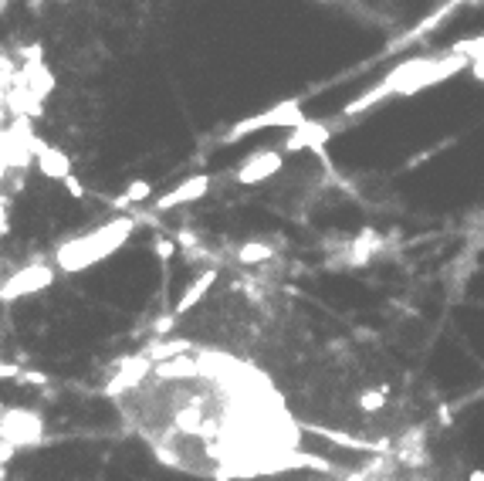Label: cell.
<instances>
[{
  "label": "cell",
  "instance_id": "d6986e66",
  "mask_svg": "<svg viewBox=\"0 0 484 481\" xmlns=\"http://www.w3.org/2000/svg\"><path fill=\"white\" fill-rule=\"evenodd\" d=\"M4 478H7V475H4V468H0V481H4Z\"/></svg>",
  "mask_w": 484,
  "mask_h": 481
},
{
  "label": "cell",
  "instance_id": "52a82bcc",
  "mask_svg": "<svg viewBox=\"0 0 484 481\" xmlns=\"http://www.w3.org/2000/svg\"><path fill=\"white\" fill-rule=\"evenodd\" d=\"M207 190H210V176H207V173H200V176H190V180H183L180 186H173L170 193H163V197H159V200H156V214H166V210L180 207V203L200 200Z\"/></svg>",
  "mask_w": 484,
  "mask_h": 481
},
{
  "label": "cell",
  "instance_id": "8fae6325",
  "mask_svg": "<svg viewBox=\"0 0 484 481\" xmlns=\"http://www.w3.org/2000/svg\"><path fill=\"white\" fill-rule=\"evenodd\" d=\"M275 254V248L267 244V241H244L241 248H237V261L241 264H261L267 261Z\"/></svg>",
  "mask_w": 484,
  "mask_h": 481
},
{
  "label": "cell",
  "instance_id": "8992f818",
  "mask_svg": "<svg viewBox=\"0 0 484 481\" xmlns=\"http://www.w3.org/2000/svg\"><path fill=\"white\" fill-rule=\"evenodd\" d=\"M282 149H265V153H254L237 170V183H244V186H254V183H261V180H267V176H275V173L282 170Z\"/></svg>",
  "mask_w": 484,
  "mask_h": 481
},
{
  "label": "cell",
  "instance_id": "9a60e30c",
  "mask_svg": "<svg viewBox=\"0 0 484 481\" xmlns=\"http://www.w3.org/2000/svg\"><path fill=\"white\" fill-rule=\"evenodd\" d=\"M62 183H64V190H68V193H71L75 200H85V186H81V180L75 176V173H71V176H64Z\"/></svg>",
  "mask_w": 484,
  "mask_h": 481
},
{
  "label": "cell",
  "instance_id": "2e32d148",
  "mask_svg": "<svg viewBox=\"0 0 484 481\" xmlns=\"http://www.w3.org/2000/svg\"><path fill=\"white\" fill-rule=\"evenodd\" d=\"M471 72H474V78H478V81H484V55H478V58L471 62Z\"/></svg>",
  "mask_w": 484,
  "mask_h": 481
},
{
  "label": "cell",
  "instance_id": "5b68a950",
  "mask_svg": "<svg viewBox=\"0 0 484 481\" xmlns=\"http://www.w3.org/2000/svg\"><path fill=\"white\" fill-rule=\"evenodd\" d=\"M328 140H332V125H328V123H315V119H305V123L295 125V129H292V136L282 142V153L322 149Z\"/></svg>",
  "mask_w": 484,
  "mask_h": 481
},
{
  "label": "cell",
  "instance_id": "ba28073f",
  "mask_svg": "<svg viewBox=\"0 0 484 481\" xmlns=\"http://www.w3.org/2000/svg\"><path fill=\"white\" fill-rule=\"evenodd\" d=\"M214 281H217V268H207V271H200V275H197V278H193V281L187 285L183 298H180V302L173 305V319L187 315V312L193 309V305H197V302H200V298L207 295V292H210V285H214Z\"/></svg>",
  "mask_w": 484,
  "mask_h": 481
},
{
  "label": "cell",
  "instance_id": "3957f363",
  "mask_svg": "<svg viewBox=\"0 0 484 481\" xmlns=\"http://www.w3.org/2000/svg\"><path fill=\"white\" fill-rule=\"evenodd\" d=\"M301 123H305V112H301L298 102H278L275 109L258 112V115H250L244 123H237L234 129L224 136V142H237V140H244V136H250V132H258V129H271V125L295 129V125H301Z\"/></svg>",
  "mask_w": 484,
  "mask_h": 481
},
{
  "label": "cell",
  "instance_id": "7a4b0ae2",
  "mask_svg": "<svg viewBox=\"0 0 484 481\" xmlns=\"http://www.w3.org/2000/svg\"><path fill=\"white\" fill-rule=\"evenodd\" d=\"M0 437L11 448H34L45 441V420L38 417L28 407H0Z\"/></svg>",
  "mask_w": 484,
  "mask_h": 481
},
{
  "label": "cell",
  "instance_id": "277c9868",
  "mask_svg": "<svg viewBox=\"0 0 484 481\" xmlns=\"http://www.w3.org/2000/svg\"><path fill=\"white\" fill-rule=\"evenodd\" d=\"M51 281H54V268H47V264L17 268V275H11V278L0 285V302H14V298L34 295V292H45Z\"/></svg>",
  "mask_w": 484,
  "mask_h": 481
},
{
  "label": "cell",
  "instance_id": "7c38bea8",
  "mask_svg": "<svg viewBox=\"0 0 484 481\" xmlns=\"http://www.w3.org/2000/svg\"><path fill=\"white\" fill-rule=\"evenodd\" d=\"M149 193H153V183L149 180H132V183L125 186V193L115 200V207H129V203H142L149 200Z\"/></svg>",
  "mask_w": 484,
  "mask_h": 481
},
{
  "label": "cell",
  "instance_id": "9c48e42d",
  "mask_svg": "<svg viewBox=\"0 0 484 481\" xmlns=\"http://www.w3.org/2000/svg\"><path fill=\"white\" fill-rule=\"evenodd\" d=\"M38 166L47 180H64L71 176V156L58 146H38Z\"/></svg>",
  "mask_w": 484,
  "mask_h": 481
},
{
  "label": "cell",
  "instance_id": "5bb4252c",
  "mask_svg": "<svg viewBox=\"0 0 484 481\" xmlns=\"http://www.w3.org/2000/svg\"><path fill=\"white\" fill-rule=\"evenodd\" d=\"M153 251H156V258L163 264H170V258L176 254V244H173L170 237H156V241H153Z\"/></svg>",
  "mask_w": 484,
  "mask_h": 481
},
{
  "label": "cell",
  "instance_id": "ffe728a7",
  "mask_svg": "<svg viewBox=\"0 0 484 481\" xmlns=\"http://www.w3.org/2000/svg\"><path fill=\"white\" fill-rule=\"evenodd\" d=\"M318 4H328V0H318Z\"/></svg>",
  "mask_w": 484,
  "mask_h": 481
},
{
  "label": "cell",
  "instance_id": "6da1fadb",
  "mask_svg": "<svg viewBox=\"0 0 484 481\" xmlns=\"http://www.w3.org/2000/svg\"><path fill=\"white\" fill-rule=\"evenodd\" d=\"M132 231H136V220L132 217H115V220H109V224H102V227H95V231L81 234V237L64 241L62 248L54 251V264H58L62 271H68V275L85 271V268H92V264L105 261L109 254H115V251L129 241Z\"/></svg>",
  "mask_w": 484,
  "mask_h": 481
},
{
  "label": "cell",
  "instance_id": "30bf717a",
  "mask_svg": "<svg viewBox=\"0 0 484 481\" xmlns=\"http://www.w3.org/2000/svg\"><path fill=\"white\" fill-rule=\"evenodd\" d=\"M379 248H383V237H379V234H376V231H359V237L352 241V258H349V261H352V264H366Z\"/></svg>",
  "mask_w": 484,
  "mask_h": 481
},
{
  "label": "cell",
  "instance_id": "ac0fdd59",
  "mask_svg": "<svg viewBox=\"0 0 484 481\" xmlns=\"http://www.w3.org/2000/svg\"><path fill=\"white\" fill-rule=\"evenodd\" d=\"M468 481H484V471H481V468H474V471L468 475Z\"/></svg>",
  "mask_w": 484,
  "mask_h": 481
},
{
  "label": "cell",
  "instance_id": "4fadbf2b",
  "mask_svg": "<svg viewBox=\"0 0 484 481\" xmlns=\"http://www.w3.org/2000/svg\"><path fill=\"white\" fill-rule=\"evenodd\" d=\"M383 407H386V393H383V390H366V393H359V410L379 414Z\"/></svg>",
  "mask_w": 484,
  "mask_h": 481
},
{
  "label": "cell",
  "instance_id": "e0dca14e",
  "mask_svg": "<svg viewBox=\"0 0 484 481\" xmlns=\"http://www.w3.org/2000/svg\"><path fill=\"white\" fill-rule=\"evenodd\" d=\"M4 376H14V380H21L24 373H17L14 366H0V380H4Z\"/></svg>",
  "mask_w": 484,
  "mask_h": 481
}]
</instances>
